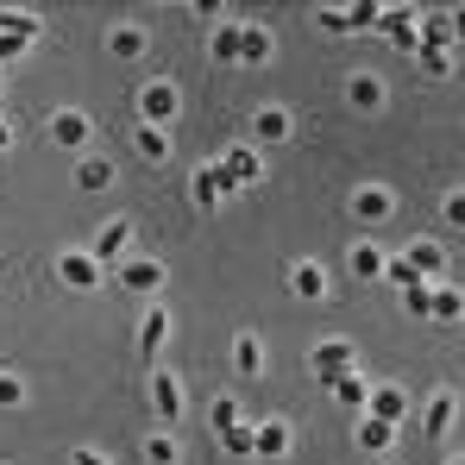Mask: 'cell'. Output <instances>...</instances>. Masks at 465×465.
<instances>
[{"label": "cell", "mask_w": 465, "mask_h": 465, "mask_svg": "<svg viewBox=\"0 0 465 465\" xmlns=\"http://www.w3.org/2000/svg\"><path fill=\"white\" fill-rule=\"evenodd\" d=\"M19 402H25V378L13 365H0V409H19Z\"/></svg>", "instance_id": "36"}, {"label": "cell", "mask_w": 465, "mask_h": 465, "mask_svg": "<svg viewBox=\"0 0 465 465\" xmlns=\"http://www.w3.org/2000/svg\"><path fill=\"white\" fill-rule=\"evenodd\" d=\"M314 25L333 32V38H352V13L346 6H314Z\"/></svg>", "instance_id": "33"}, {"label": "cell", "mask_w": 465, "mask_h": 465, "mask_svg": "<svg viewBox=\"0 0 465 465\" xmlns=\"http://www.w3.org/2000/svg\"><path fill=\"white\" fill-rule=\"evenodd\" d=\"M114 283H120L126 296L157 302V296H163V283H170V271H163V258H152V252H133L126 264H114Z\"/></svg>", "instance_id": "1"}, {"label": "cell", "mask_w": 465, "mask_h": 465, "mask_svg": "<svg viewBox=\"0 0 465 465\" xmlns=\"http://www.w3.org/2000/svg\"><path fill=\"white\" fill-rule=\"evenodd\" d=\"M239 38H245V25H221L214 32V57L221 64H239Z\"/></svg>", "instance_id": "37"}, {"label": "cell", "mask_w": 465, "mask_h": 465, "mask_svg": "<svg viewBox=\"0 0 465 465\" xmlns=\"http://www.w3.org/2000/svg\"><path fill=\"white\" fill-rule=\"evenodd\" d=\"M70 465H114L107 453H94V447H70Z\"/></svg>", "instance_id": "40"}, {"label": "cell", "mask_w": 465, "mask_h": 465, "mask_svg": "<svg viewBox=\"0 0 465 465\" xmlns=\"http://www.w3.org/2000/svg\"><path fill=\"white\" fill-rule=\"evenodd\" d=\"M290 290H296L302 302H327V264L296 258V264H290Z\"/></svg>", "instance_id": "18"}, {"label": "cell", "mask_w": 465, "mask_h": 465, "mask_svg": "<svg viewBox=\"0 0 465 465\" xmlns=\"http://www.w3.org/2000/svg\"><path fill=\"white\" fill-rule=\"evenodd\" d=\"M271 51H277V38H271L264 25H245V38H239V64H271Z\"/></svg>", "instance_id": "29"}, {"label": "cell", "mask_w": 465, "mask_h": 465, "mask_svg": "<svg viewBox=\"0 0 465 465\" xmlns=\"http://www.w3.org/2000/svg\"><path fill=\"white\" fill-rule=\"evenodd\" d=\"M76 189H82V195H101V189H114V163H107L101 152L76 157Z\"/></svg>", "instance_id": "22"}, {"label": "cell", "mask_w": 465, "mask_h": 465, "mask_svg": "<svg viewBox=\"0 0 465 465\" xmlns=\"http://www.w3.org/2000/svg\"><path fill=\"white\" fill-rule=\"evenodd\" d=\"M0 32H13V38H45V19L38 13H25V6H0Z\"/></svg>", "instance_id": "26"}, {"label": "cell", "mask_w": 465, "mask_h": 465, "mask_svg": "<svg viewBox=\"0 0 465 465\" xmlns=\"http://www.w3.org/2000/svg\"><path fill=\"white\" fill-rule=\"evenodd\" d=\"M402 258L421 271V283H447V245H440V239H409Z\"/></svg>", "instance_id": "12"}, {"label": "cell", "mask_w": 465, "mask_h": 465, "mask_svg": "<svg viewBox=\"0 0 465 465\" xmlns=\"http://www.w3.org/2000/svg\"><path fill=\"white\" fill-rule=\"evenodd\" d=\"M447 19H453V45H465V6H453Z\"/></svg>", "instance_id": "41"}, {"label": "cell", "mask_w": 465, "mask_h": 465, "mask_svg": "<svg viewBox=\"0 0 465 465\" xmlns=\"http://www.w3.org/2000/svg\"><path fill=\"white\" fill-rule=\"evenodd\" d=\"M309 371H314V384H333L340 371H359V359H352V340H340V333L314 340V346H309Z\"/></svg>", "instance_id": "5"}, {"label": "cell", "mask_w": 465, "mask_h": 465, "mask_svg": "<svg viewBox=\"0 0 465 465\" xmlns=\"http://www.w3.org/2000/svg\"><path fill=\"white\" fill-rule=\"evenodd\" d=\"M365 415H378V421H390V428H402V421H409V390L371 384V409H365Z\"/></svg>", "instance_id": "20"}, {"label": "cell", "mask_w": 465, "mask_h": 465, "mask_svg": "<svg viewBox=\"0 0 465 465\" xmlns=\"http://www.w3.org/2000/svg\"><path fill=\"white\" fill-rule=\"evenodd\" d=\"M145 51H152V32H145V25H133V19H126V25H114V32H107V57L133 64V57H145Z\"/></svg>", "instance_id": "17"}, {"label": "cell", "mask_w": 465, "mask_h": 465, "mask_svg": "<svg viewBox=\"0 0 465 465\" xmlns=\"http://www.w3.org/2000/svg\"><path fill=\"white\" fill-rule=\"evenodd\" d=\"M290 139H296V114H290L283 101L252 107V120H245V145H290Z\"/></svg>", "instance_id": "2"}, {"label": "cell", "mask_w": 465, "mask_h": 465, "mask_svg": "<svg viewBox=\"0 0 465 465\" xmlns=\"http://www.w3.org/2000/svg\"><path fill=\"white\" fill-rule=\"evenodd\" d=\"M227 195H232V189H227V176H221V163H202V170L189 176V202H195L202 214H214Z\"/></svg>", "instance_id": "14"}, {"label": "cell", "mask_w": 465, "mask_h": 465, "mask_svg": "<svg viewBox=\"0 0 465 465\" xmlns=\"http://www.w3.org/2000/svg\"><path fill=\"white\" fill-rule=\"evenodd\" d=\"M434 321H440V327L465 321V290L460 283H434Z\"/></svg>", "instance_id": "27"}, {"label": "cell", "mask_w": 465, "mask_h": 465, "mask_svg": "<svg viewBox=\"0 0 465 465\" xmlns=\"http://www.w3.org/2000/svg\"><path fill=\"white\" fill-rule=\"evenodd\" d=\"M346 214H352L359 227H384L390 214H396V195H390L384 183H359V189L346 195Z\"/></svg>", "instance_id": "7"}, {"label": "cell", "mask_w": 465, "mask_h": 465, "mask_svg": "<svg viewBox=\"0 0 465 465\" xmlns=\"http://www.w3.org/2000/svg\"><path fill=\"white\" fill-rule=\"evenodd\" d=\"M321 390H327V396H333L340 409H359V415L371 409V384H365V371H340L333 384H321Z\"/></svg>", "instance_id": "19"}, {"label": "cell", "mask_w": 465, "mask_h": 465, "mask_svg": "<svg viewBox=\"0 0 465 465\" xmlns=\"http://www.w3.org/2000/svg\"><path fill=\"white\" fill-rule=\"evenodd\" d=\"M384 283H396V290L409 296V290H421V271H415V264H409L402 252H390V271H384Z\"/></svg>", "instance_id": "32"}, {"label": "cell", "mask_w": 465, "mask_h": 465, "mask_svg": "<svg viewBox=\"0 0 465 465\" xmlns=\"http://www.w3.org/2000/svg\"><path fill=\"white\" fill-rule=\"evenodd\" d=\"M13 57H25V38H13V32H0V64H13Z\"/></svg>", "instance_id": "39"}, {"label": "cell", "mask_w": 465, "mask_h": 465, "mask_svg": "<svg viewBox=\"0 0 465 465\" xmlns=\"http://www.w3.org/2000/svg\"><path fill=\"white\" fill-rule=\"evenodd\" d=\"M145 396H152V415L163 421V428H170V421H183V409H189V402H183V378H176V371H163V365L145 378Z\"/></svg>", "instance_id": "8"}, {"label": "cell", "mask_w": 465, "mask_h": 465, "mask_svg": "<svg viewBox=\"0 0 465 465\" xmlns=\"http://www.w3.org/2000/svg\"><path fill=\"white\" fill-rule=\"evenodd\" d=\"M145 460H152V465H176V460H183L176 434H145Z\"/></svg>", "instance_id": "34"}, {"label": "cell", "mask_w": 465, "mask_h": 465, "mask_svg": "<svg viewBox=\"0 0 465 465\" xmlns=\"http://www.w3.org/2000/svg\"><path fill=\"white\" fill-rule=\"evenodd\" d=\"M45 145H57V152H82L94 145V120L82 114V107H57L51 120H45Z\"/></svg>", "instance_id": "3"}, {"label": "cell", "mask_w": 465, "mask_h": 465, "mask_svg": "<svg viewBox=\"0 0 465 465\" xmlns=\"http://www.w3.org/2000/svg\"><path fill=\"white\" fill-rule=\"evenodd\" d=\"M163 340H170V309H163V302H145V321H139V346H145V359L163 352Z\"/></svg>", "instance_id": "23"}, {"label": "cell", "mask_w": 465, "mask_h": 465, "mask_svg": "<svg viewBox=\"0 0 465 465\" xmlns=\"http://www.w3.org/2000/svg\"><path fill=\"white\" fill-rule=\"evenodd\" d=\"M415 64H421V76H428V82L453 76V51H415Z\"/></svg>", "instance_id": "35"}, {"label": "cell", "mask_w": 465, "mask_h": 465, "mask_svg": "<svg viewBox=\"0 0 465 465\" xmlns=\"http://www.w3.org/2000/svg\"><path fill=\"white\" fill-rule=\"evenodd\" d=\"M221 453H227V460H258V421L227 428V434H221Z\"/></svg>", "instance_id": "25"}, {"label": "cell", "mask_w": 465, "mask_h": 465, "mask_svg": "<svg viewBox=\"0 0 465 465\" xmlns=\"http://www.w3.org/2000/svg\"><path fill=\"white\" fill-rule=\"evenodd\" d=\"M232 371H239V378H258V371H264V340H258V333H239V340H232Z\"/></svg>", "instance_id": "24"}, {"label": "cell", "mask_w": 465, "mask_h": 465, "mask_svg": "<svg viewBox=\"0 0 465 465\" xmlns=\"http://www.w3.org/2000/svg\"><path fill=\"white\" fill-rule=\"evenodd\" d=\"M359 447L365 453H384V447H396V428L378 421V415H359Z\"/></svg>", "instance_id": "30"}, {"label": "cell", "mask_w": 465, "mask_h": 465, "mask_svg": "<svg viewBox=\"0 0 465 465\" xmlns=\"http://www.w3.org/2000/svg\"><path fill=\"white\" fill-rule=\"evenodd\" d=\"M440 214H447V227H465V189L460 195H440Z\"/></svg>", "instance_id": "38"}, {"label": "cell", "mask_w": 465, "mask_h": 465, "mask_svg": "<svg viewBox=\"0 0 465 465\" xmlns=\"http://www.w3.org/2000/svg\"><path fill=\"white\" fill-rule=\"evenodd\" d=\"M384 76H371V70H352V76H346V107H352V114H378V107H384Z\"/></svg>", "instance_id": "15"}, {"label": "cell", "mask_w": 465, "mask_h": 465, "mask_svg": "<svg viewBox=\"0 0 465 465\" xmlns=\"http://www.w3.org/2000/svg\"><path fill=\"white\" fill-rule=\"evenodd\" d=\"M133 152L145 157V163H170V133H163V126H139V139H133Z\"/></svg>", "instance_id": "28"}, {"label": "cell", "mask_w": 465, "mask_h": 465, "mask_svg": "<svg viewBox=\"0 0 465 465\" xmlns=\"http://www.w3.org/2000/svg\"><path fill=\"white\" fill-rule=\"evenodd\" d=\"M133 101H139V126H170V120H176V107H183L176 82H145Z\"/></svg>", "instance_id": "10"}, {"label": "cell", "mask_w": 465, "mask_h": 465, "mask_svg": "<svg viewBox=\"0 0 465 465\" xmlns=\"http://www.w3.org/2000/svg\"><path fill=\"white\" fill-rule=\"evenodd\" d=\"M133 239H139V227H133V214H114L107 227L94 232V245H88V252H94L101 264H126V258H133Z\"/></svg>", "instance_id": "9"}, {"label": "cell", "mask_w": 465, "mask_h": 465, "mask_svg": "<svg viewBox=\"0 0 465 465\" xmlns=\"http://www.w3.org/2000/svg\"><path fill=\"white\" fill-rule=\"evenodd\" d=\"M378 32H384L396 51H421V6H384V19H378Z\"/></svg>", "instance_id": "11"}, {"label": "cell", "mask_w": 465, "mask_h": 465, "mask_svg": "<svg viewBox=\"0 0 465 465\" xmlns=\"http://www.w3.org/2000/svg\"><path fill=\"white\" fill-rule=\"evenodd\" d=\"M453 421H460V396H453V390H434L428 409H421V434H428V440H447Z\"/></svg>", "instance_id": "13"}, {"label": "cell", "mask_w": 465, "mask_h": 465, "mask_svg": "<svg viewBox=\"0 0 465 465\" xmlns=\"http://www.w3.org/2000/svg\"><path fill=\"white\" fill-rule=\"evenodd\" d=\"M447 465H465V453H453V460H447Z\"/></svg>", "instance_id": "43"}, {"label": "cell", "mask_w": 465, "mask_h": 465, "mask_svg": "<svg viewBox=\"0 0 465 465\" xmlns=\"http://www.w3.org/2000/svg\"><path fill=\"white\" fill-rule=\"evenodd\" d=\"M51 271H57V283L76 290V296H94V290H101V258H94L88 245H64Z\"/></svg>", "instance_id": "4"}, {"label": "cell", "mask_w": 465, "mask_h": 465, "mask_svg": "<svg viewBox=\"0 0 465 465\" xmlns=\"http://www.w3.org/2000/svg\"><path fill=\"white\" fill-rule=\"evenodd\" d=\"M214 163H221V176H227L232 195H245L252 183H264V152H258V145H227Z\"/></svg>", "instance_id": "6"}, {"label": "cell", "mask_w": 465, "mask_h": 465, "mask_svg": "<svg viewBox=\"0 0 465 465\" xmlns=\"http://www.w3.org/2000/svg\"><path fill=\"white\" fill-rule=\"evenodd\" d=\"M6 145H13V126H6V120H0V152H6Z\"/></svg>", "instance_id": "42"}, {"label": "cell", "mask_w": 465, "mask_h": 465, "mask_svg": "<svg viewBox=\"0 0 465 465\" xmlns=\"http://www.w3.org/2000/svg\"><path fill=\"white\" fill-rule=\"evenodd\" d=\"M208 421H214V434H227V428H239V421H245V402H239V396H214Z\"/></svg>", "instance_id": "31"}, {"label": "cell", "mask_w": 465, "mask_h": 465, "mask_svg": "<svg viewBox=\"0 0 465 465\" xmlns=\"http://www.w3.org/2000/svg\"><path fill=\"white\" fill-rule=\"evenodd\" d=\"M346 271H352L359 283H384V271H390V245H378V239H365V245H352V258H346Z\"/></svg>", "instance_id": "16"}, {"label": "cell", "mask_w": 465, "mask_h": 465, "mask_svg": "<svg viewBox=\"0 0 465 465\" xmlns=\"http://www.w3.org/2000/svg\"><path fill=\"white\" fill-rule=\"evenodd\" d=\"M290 447H296V434H290V421H283V415L258 421V460H283Z\"/></svg>", "instance_id": "21"}]
</instances>
